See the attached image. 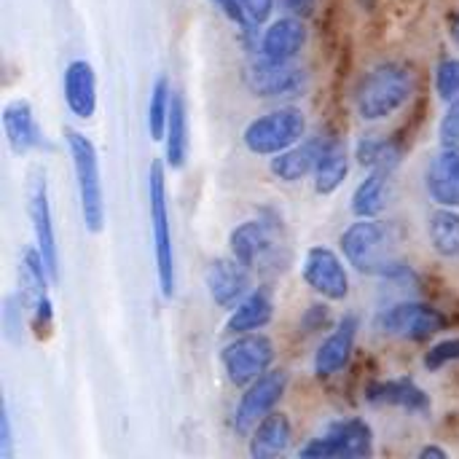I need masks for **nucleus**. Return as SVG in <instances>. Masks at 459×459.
Here are the masks:
<instances>
[{
	"instance_id": "nucleus-8",
	"label": "nucleus",
	"mask_w": 459,
	"mask_h": 459,
	"mask_svg": "<svg viewBox=\"0 0 459 459\" xmlns=\"http://www.w3.org/2000/svg\"><path fill=\"white\" fill-rule=\"evenodd\" d=\"M371 455L374 430L366 420H339L299 452V457L304 459H363Z\"/></svg>"
},
{
	"instance_id": "nucleus-20",
	"label": "nucleus",
	"mask_w": 459,
	"mask_h": 459,
	"mask_svg": "<svg viewBox=\"0 0 459 459\" xmlns=\"http://www.w3.org/2000/svg\"><path fill=\"white\" fill-rule=\"evenodd\" d=\"M325 143H328V134L323 137H309V140H301L296 143L293 148L272 156L269 161V169L277 180L282 183H299V180H307L315 175L317 164H320V156L325 151Z\"/></svg>"
},
{
	"instance_id": "nucleus-12",
	"label": "nucleus",
	"mask_w": 459,
	"mask_h": 459,
	"mask_svg": "<svg viewBox=\"0 0 459 459\" xmlns=\"http://www.w3.org/2000/svg\"><path fill=\"white\" fill-rule=\"evenodd\" d=\"M288 390V371L269 368L264 377H258L253 385L245 387V395L239 398V406L234 411V430L250 433L266 414L274 411V406L282 401Z\"/></svg>"
},
{
	"instance_id": "nucleus-1",
	"label": "nucleus",
	"mask_w": 459,
	"mask_h": 459,
	"mask_svg": "<svg viewBox=\"0 0 459 459\" xmlns=\"http://www.w3.org/2000/svg\"><path fill=\"white\" fill-rule=\"evenodd\" d=\"M344 261L366 274V277H382V280H406L411 277V266L401 255V239L393 223L379 218H358L342 239Z\"/></svg>"
},
{
	"instance_id": "nucleus-6",
	"label": "nucleus",
	"mask_w": 459,
	"mask_h": 459,
	"mask_svg": "<svg viewBox=\"0 0 459 459\" xmlns=\"http://www.w3.org/2000/svg\"><path fill=\"white\" fill-rule=\"evenodd\" d=\"M229 250L250 272L277 269L280 250H282V237H280L277 221H266V218L242 221L229 234Z\"/></svg>"
},
{
	"instance_id": "nucleus-30",
	"label": "nucleus",
	"mask_w": 459,
	"mask_h": 459,
	"mask_svg": "<svg viewBox=\"0 0 459 459\" xmlns=\"http://www.w3.org/2000/svg\"><path fill=\"white\" fill-rule=\"evenodd\" d=\"M172 86L167 75H159L156 83L151 86V100H148V132L153 140H164L167 132V118L172 108Z\"/></svg>"
},
{
	"instance_id": "nucleus-14",
	"label": "nucleus",
	"mask_w": 459,
	"mask_h": 459,
	"mask_svg": "<svg viewBox=\"0 0 459 459\" xmlns=\"http://www.w3.org/2000/svg\"><path fill=\"white\" fill-rule=\"evenodd\" d=\"M30 221L35 231V247L40 250L46 269L54 280L59 282V247H56V234H54V218H51V202H48V183L43 172H35L30 178Z\"/></svg>"
},
{
	"instance_id": "nucleus-3",
	"label": "nucleus",
	"mask_w": 459,
	"mask_h": 459,
	"mask_svg": "<svg viewBox=\"0 0 459 459\" xmlns=\"http://www.w3.org/2000/svg\"><path fill=\"white\" fill-rule=\"evenodd\" d=\"M65 140H67V148H70V159H73V172H75L83 226L91 234H100L105 229L108 210H105V186H102L97 148L78 129H65Z\"/></svg>"
},
{
	"instance_id": "nucleus-18",
	"label": "nucleus",
	"mask_w": 459,
	"mask_h": 459,
	"mask_svg": "<svg viewBox=\"0 0 459 459\" xmlns=\"http://www.w3.org/2000/svg\"><path fill=\"white\" fill-rule=\"evenodd\" d=\"M62 94H65L67 110L75 118L89 121L97 113V73L91 62L86 59L67 62L65 75H62Z\"/></svg>"
},
{
	"instance_id": "nucleus-35",
	"label": "nucleus",
	"mask_w": 459,
	"mask_h": 459,
	"mask_svg": "<svg viewBox=\"0 0 459 459\" xmlns=\"http://www.w3.org/2000/svg\"><path fill=\"white\" fill-rule=\"evenodd\" d=\"M242 5H245V11H247L253 24H264L272 16L277 0H242Z\"/></svg>"
},
{
	"instance_id": "nucleus-31",
	"label": "nucleus",
	"mask_w": 459,
	"mask_h": 459,
	"mask_svg": "<svg viewBox=\"0 0 459 459\" xmlns=\"http://www.w3.org/2000/svg\"><path fill=\"white\" fill-rule=\"evenodd\" d=\"M436 91L444 102H459V59H441L436 67Z\"/></svg>"
},
{
	"instance_id": "nucleus-37",
	"label": "nucleus",
	"mask_w": 459,
	"mask_h": 459,
	"mask_svg": "<svg viewBox=\"0 0 459 459\" xmlns=\"http://www.w3.org/2000/svg\"><path fill=\"white\" fill-rule=\"evenodd\" d=\"M11 452H13L11 417H8V409H3V414H0V459H11Z\"/></svg>"
},
{
	"instance_id": "nucleus-22",
	"label": "nucleus",
	"mask_w": 459,
	"mask_h": 459,
	"mask_svg": "<svg viewBox=\"0 0 459 459\" xmlns=\"http://www.w3.org/2000/svg\"><path fill=\"white\" fill-rule=\"evenodd\" d=\"M366 401L374 406H395L409 414H430V398L428 393L414 382V379H387V382H374L366 390Z\"/></svg>"
},
{
	"instance_id": "nucleus-10",
	"label": "nucleus",
	"mask_w": 459,
	"mask_h": 459,
	"mask_svg": "<svg viewBox=\"0 0 459 459\" xmlns=\"http://www.w3.org/2000/svg\"><path fill=\"white\" fill-rule=\"evenodd\" d=\"M245 83L255 97L264 100L296 97L307 86V73L296 62H269L258 54L247 65Z\"/></svg>"
},
{
	"instance_id": "nucleus-15",
	"label": "nucleus",
	"mask_w": 459,
	"mask_h": 459,
	"mask_svg": "<svg viewBox=\"0 0 459 459\" xmlns=\"http://www.w3.org/2000/svg\"><path fill=\"white\" fill-rule=\"evenodd\" d=\"M204 285H207L210 299L218 307L231 312L253 290V272L234 255L215 258V261H210V266L204 272Z\"/></svg>"
},
{
	"instance_id": "nucleus-13",
	"label": "nucleus",
	"mask_w": 459,
	"mask_h": 459,
	"mask_svg": "<svg viewBox=\"0 0 459 459\" xmlns=\"http://www.w3.org/2000/svg\"><path fill=\"white\" fill-rule=\"evenodd\" d=\"M301 274L304 282L328 301H344L350 296V272L339 253H333L331 247H309L304 255Z\"/></svg>"
},
{
	"instance_id": "nucleus-16",
	"label": "nucleus",
	"mask_w": 459,
	"mask_h": 459,
	"mask_svg": "<svg viewBox=\"0 0 459 459\" xmlns=\"http://www.w3.org/2000/svg\"><path fill=\"white\" fill-rule=\"evenodd\" d=\"M304 46H307V19L282 13L264 30L258 54L269 62H296Z\"/></svg>"
},
{
	"instance_id": "nucleus-27",
	"label": "nucleus",
	"mask_w": 459,
	"mask_h": 459,
	"mask_svg": "<svg viewBox=\"0 0 459 459\" xmlns=\"http://www.w3.org/2000/svg\"><path fill=\"white\" fill-rule=\"evenodd\" d=\"M164 153H167V167L172 169H180L188 159V116L180 94H172V108L164 132Z\"/></svg>"
},
{
	"instance_id": "nucleus-29",
	"label": "nucleus",
	"mask_w": 459,
	"mask_h": 459,
	"mask_svg": "<svg viewBox=\"0 0 459 459\" xmlns=\"http://www.w3.org/2000/svg\"><path fill=\"white\" fill-rule=\"evenodd\" d=\"M355 156L368 169H377V167L398 169V164H401V148L395 143H390L387 137H379V134L360 137V143L355 148Z\"/></svg>"
},
{
	"instance_id": "nucleus-17",
	"label": "nucleus",
	"mask_w": 459,
	"mask_h": 459,
	"mask_svg": "<svg viewBox=\"0 0 459 459\" xmlns=\"http://www.w3.org/2000/svg\"><path fill=\"white\" fill-rule=\"evenodd\" d=\"M358 331H360V320L358 315H344L333 333L317 347L315 352V374L320 379H331L336 374H342L352 358V350H355V339H358Z\"/></svg>"
},
{
	"instance_id": "nucleus-32",
	"label": "nucleus",
	"mask_w": 459,
	"mask_h": 459,
	"mask_svg": "<svg viewBox=\"0 0 459 459\" xmlns=\"http://www.w3.org/2000/svg\"><path fill=\"white\" fill-rule=\"evenodd\" d=\"M231 24H237L239 27V32H242V38L245 40H253V38H258V24H253L250 22V16H247V11H245V5H242V0H210Z\"/></svg>"
},
{
	"instance_id": "nucleus-26",
	"label": "nucleus",
	"mask_w": 459,
	"mask_h": 459,
	"mask_svg": "<svg viewBox=\"0 0 459 459\" xmlns=\"http://www.w3.org/2000/svg\"><path fill=\"white\" fill-rule=\"evenodd\" d=\"M347 172H350V153H347V145L336 137L328 134V143H325V151L320 156V164L312 175V183H315V191L320 196H331L333 191H339V186L347 180Z\"/></svg>"
},
{
	"instance_id": "nucleus-33",
	"label": "nucleus",
	"mask_w": 459,
	"mask_h": 459,
	"mask_svg": "<svg viewBox=\"0 0 459 459\" xmlns=\"http://www.w3.org/2000/svg\"><path fill=\"white\" fill-rule=\"evenodd\" d=\"M449 363H459V339H446L438 342L436 347H430V352L425 355V368L428 371H441Z\"/></svg>"
},
{
	"instance_id": "nucleus-38",
	"label": "nucleus",
	"mask_w": 459,
	"mask_h": 459,
	"mask_svg": "<svg viewBox=\"0 0 459 459\" xmlns=\"http://www.w3.org/2000/svg\"><path fill=\"white\" fill-rule=\"evenodd\" d=\"M420 457L428 459V457H438V459H446L449 455H446V449H438V446H425L422 452H420Z\"/></svg>"
},
{
	"instance_id": "nucleus-5",
	"label": "nucleus",
	"mask_w": 459,
	"mask_h": 459,
	"mask_svg": "<svg viewBox=\"0 0 459 459\" xmlns=\"http://www.w3.org/2000/svg\"><path fill=\"white\" fill-rule=\"evenodd\" d=\"M307 137V116L301 108L285 105L253 118L245 132L242 143L255 156H277Z\"/></svg>"
},
{
	"instance_id": "nucleus-34",
	"label": "nucleus",
	"mask_w": 459,
	"mask_h": 459,
	"mask_svg": "<svg viewBox=\"0 0 459 459\" xmlns=\"http://www.w3.org/2000/svg\"><path fill=\"white\" fill-rule=\"evenodd\" d=\"M438 132H441L444 145H459V102H452V105H449L446 116L441 118Z\"/></svg>"
},
{
	"instance_id": "nucleus-21",
	"label": "nucleus",
	"mask_w": 459,
	"mask_h": 459,
	"mask_svg": "<svg viewBox=\"0 0 459 459\" xmlns=\"http://www.w3.org/2000/svg\"><path fill=\"white\" fill-rule=\"evenodd\" d=\"M425 186L438 207L459 210V145H444L425 172Z\"/></svg>"
},
{
	"instance_id": "nucleus-28",
	"label": "nucleus",
	"mask_w": 459,
	"mask_h": 459,
	"mask_svg": "<svg viewBox=\"0 0 459 459\" xmlns=\"http://www.w3.org/2000/svg\"><path fill=\"white\" fill-rule=\"evenodd\" d=\"M428 237L433 250L444 261H459V212L457 207H438L428 218Z\"/></svg>"
},
{
	"instance_id": "nucleus-25",
	"label": "nucleus",
	"mask_w": 459,
	"mask_h": 459,
	"mask_svg": "<svg viewBox=\"0 0 459 459\" xmlns=\"http://www.w3.org/2000/svg\"><path fill=\"white\" fill-rule=\"evenodd\" d=\"M393 175H395V169L377 167L355 188V194H352V212L358 218H379L382 215V210L387 207V199H390Z\"/></svg>"
},
{
	"instance_id": "nucleus-36",
	"label": "nucleus",
	"mask_w": 459,
	"mask_h": 459,
	"mask_svg": "<svg viewBox=\"0 0 459 459\" xmlns=\"http://www.w3.org/2000/svg\"><path fill=\"white\" fill-rule=\"evenodd\" d=\"M277 5L282 8V13L309 19L315 13V8H317V0H277Z\"/></svg>"
},
{
	"instance_id": "nucleus-11",
	"label": "nucleus",
	"mask_w": 459,
	"mask_h": 459,
	"mask_svg": "<svg viewBox=\"0 0 459 459\" xmlns=\"http://www.w3.org/2000/svg\"><path fill=\"white\" fill-rule=\"evenodd\" d=\"M19 280H22V299L32 315V325L38 333H46L51 328V317H54L51 299H48V285H54V280H51L38 247H27L22 253Z\"/></svg>"
},
{
	"instance_id": "nucleus-4",
	"label": "nucleus",
	"mask_w": 459,
	"mask_h": 459,
	"mask_svg": "<svg viewBox=\"0 0 459 459\" xmlns=\"http://www.w3.org/2000/svg\"><path fill=\"white\" fill-rule=\"evenodd\" d=\"M148 210H151V229H153L159 288L164 299H172L178 290V269H175L172 223H169V207H167V172L161 161H153L148 172Z\"/></svg>"
},
{
	"instance_id": "nucleus-39",
	"label": "nucleus",
	"mask_w": 459,
	"mask_h": 459,
	"mask_svg": "<svg viewBox=\"0 0 459 459\" xmlns=\"http://www.w3.org/2000/svg\"><path fill=\"white\" fill-rule=\"evenodd\" d=\"M452 40L459 46V16L455 19V24H452Z\"/></svg>"
},
{
	"instance_id": "nucleus-24",
	"label": "nucleus",
	"mask_w": 459,
	"mask_h": 459,
	"mask_svg": "<svg viewBox=\"0 0 459 459\" xmlns=\"http://www.w3.org/2000/svg\"><path fill=\"white\" fill-rule=\"evenodd\" d=\"M293 441V428H290V420L280 411H272L266 414L253 430H250V444H247V452L250 457L255 459H272L280 457L288 452Z\"/></svg>"
},
{
	"instance_id": "nucleus-23",
	"label": "nucleus",
	"mask_w": 459,
	"mask_h": 459,
	"mask_svg": "<svg viewBox=\"0 0 459 459\" xmlns=\"http://www.w3.org/2000/svg\"><path fill=\"white\" fill-rule=\"evenodd\" d=\"M274 317V299L266 288H253L229 315L226 331L239 336V333H253L264 331Z\"/></svg>"
},
{
	"instance_id": "nucleus-2",
	"label": "nucleus",
	"mask_w": 459,
	"mask_h": 459,
	"mask_svg": "<svg viewBox=\"0 0 459 459\" xmlns=\"http://www.w3.org/2000/svg\"><path fill=\"white\" fill-rule=\"evenodd\" d=\"M414 94V75L401 62L371 67L355 89V110L363 121H385L403 110Z\"/></svg>"
},
{
	"instance_id": "nucleus-7",
	"label": "nucleus",
	"mask_w": 459,
	"mask_h": 459,
	"mask_svg": "<svg viewBox=\"0 0 459 459\" xmlns=\"http://www.w3.org/2000/svg\"><path fill=\"white\" fill-rule=\"evenodd\" d=\"M374 328L382 336L403 339V342H428L446 328V317L441 309L422 301H401L382 309L374 320Z\"/></svg>"
},
{
	"instance_id": "nucleus-19",
	"label": "nucleus",
	"mask_w": 459,
	"mask_h": 459,
	"mask_svg": "<svg viewBox=\"0 0 459 459\" xmlns=\"http://www.w3.org/2000/svg\"><path fill=\"white\" fill-rule=\"evenodd\" d=\"M3 132H5V143L16 156H27L38 148H43V132L38 126L35 110L27 100L16 97L11 102H5L3 108Z\"/></svg>"
},
{
	"instance_id": "nucleus-9",
	"label": "nucleus",
	"mask_w": 459,
	"mask_h": 459,
	"mask_svg": "<svg viewBox=\"0 0 459 459\" xmlns=\"http://www.w3.org/2000/svg\"><path fill=\"white\" fill-rule=\"evenodd\" d=\"M223 371L234 387H247L258 377H264L274 363V344L266 333H239L231 344L221 352Z\"/></svg>"
}]
</instances>
